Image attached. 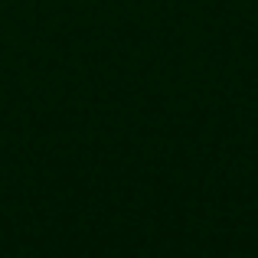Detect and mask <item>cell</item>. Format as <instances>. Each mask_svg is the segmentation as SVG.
<instances>
[]
</instances>
